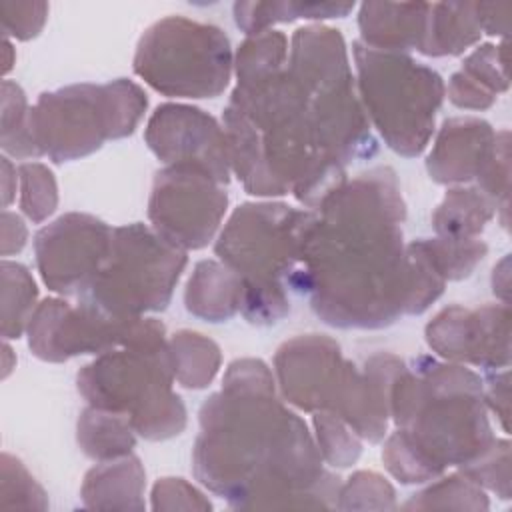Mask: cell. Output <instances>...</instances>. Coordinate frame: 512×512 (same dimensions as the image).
Returning <instances> with one entry per match:
<instances>
[{
	"label": "cell",
	"mask_w": 512,
	"mask_h": 512,
	"mask_svg": "<svg viewBox=\"0 0 512 512\" xmlns=\"http://www.w3.org/2000/svg\"><path fill=\"white\" fill-rule=\"evenodd\" d=\"M406 206L396 174L378 166L326 194L312 210L290 290L338 328H384L422 314L446 280L418 242L404 246Z\"/></svg>",
	"instance_id": "6da1fadb"
},
{
	"label": "cell",
	"mask_w": 512,
	"mask_h": 512,
	"mask_svg": "<svg viewBox=\"0 0 512 512\" xmlns=\"http://www.w3.org/2000/svg\"><path fill=\"white\" fill-rule=\"evenodd\" d=\"M192 464L196 478L232 508H336L342 486L256 358L234 360L222 390L200 406Z\"/></svg>",
	"instance_id": "7a4b0ae2"
},
{
	"label": "cell",
	"mask_w": 512,
	"mask_h": 512,
	"mask_svg": "<svg viewBox=\"0 0 512 512\" xmlns=\"http://www.w3.org/2000/svg\"><path fill=\"white\" fill-rule=\"evenodd\" d=\"M396 430L440 476L464 466L496 440L486 416L482 380L460 364L420 356L402 366L390 386Z\"/></svg>",
	"instance_id": "3957f363"
},
{
	"label": "cell",
	"mask_w": 512,
	"mask_h": 512,
	"mask_svg": "<svg viewBox=\"0 0 512 512\" xmlns=\"http://www.w3.org/2000/svg\"><path fill=\"white\" fill-rule=\"evenodd\" d=\"M312 210L282 202H246L228 218L216 256L242 280L240 312L252 324H274L290 310L288 290L298 268Z\"/></svg>",
	"instance_id": "277c9868"
},
{
	"label": "cell",
	"mask_w": 512,
	"mask_h": 512,
	"mask_svg": "<svg viewBox=\"0 0 512 512\" xmlns=\"http://www.w3.org/2000/svg\"><path fill=\"white\" fill-rule=\"evenodd\" d=\"M168 342L158 346H122L102 352L78 376V392L94 408L122 414L146 440L178 436L186 426V408L174 382Z\"/></svg>",
	"instance_id": "5b68a950"
},
{
	"label": "cell",
	"mask_w": 512,
	"mask_h": 512,
	"mask_svg": "<svg viewBox=\"0 0 512 512\" xmlns=\"http://www.w3.org/2000/svg\"><path fill=\"white\" fill-rule=\"evenodd\" d=\"M146 106L142 88L126 78L44 92L30 108L34 146L56 164L88 156L106 140L130 136Z\"/></svg>",
	"instance_id": "8992f818"
},
{
	"label": "cell",
	"mask_w": 512,
	"mask_h": 512,
	"mask_svg": "<svg viewBox=\"0 0 512 512\" xmlns=\"http://www.w3.org/2000/svg\"><path fill=\"white\" fill-rule=\"evenodd\" d=\"M366 116L396 154L412 158L428 146L446 94L440 74L404 52L352 44Z\"/></svg>",
	"instance_id": "52a82bcc"
},
{
	"label": "cell",
	"mask_w": 512,
	"mask_h": 512,
	"mask_svg": "<svg viewBox=\"0 0 512 512\" xmlns=\"http://www.w3.org/2000/svg\"><path fill=\"white\" fill-rule=\"evenodd\" d=\"M288 70L302 82L326 144L344 166L376 152L368 116L354 92L346 44L340 30L304 26L292 34Z\"/></svg>",
	"instance_id": "ba28073f"
},
{
	"label": "cell",
	"mask_w": 512,
	"mask_h": 512,
	"mask_svg": "<svg viewBox=\"0 0 512 512\" xmlns=\"http://www.w3.org/2000/svg\"><path fill=\"white\" fill-rule=\"evenodd\" d=\"M186 266V250L134 222L112 230L106 262L78 302L118 320L164 310Z\"/></svg>",
	"instance_id": "9c48e42d"
},
{
	"label": "cell",
	"mask_w": 512,
	"mask_h": 512,
	"mask_svg": "<svg viewBox=\"0 0 512 512\" xmlns=\"http://www.w3.org/2000/svg\"><path fill=\"white\" fill-rule=\"evenodd\" d=\"M232 66L228 36L214 24L184 16L154 22L134 54V72L154 90L176 98L220 96Z\"/></svg>",
	"instance_id": "30bf717a"
},
{
	"label": "cell",
	"mask_w": 512,
	"mask_h": 512,
	"mask_svg": "<svg viewBox=\"0 0 512 512\" xmlns=\"http://www.w3.org/2000/svg\"><path fill=\"white\" fill-rule=\"evenodd\" d=\"M28 346L40 360L66 362L80 354H102L122 346L166 344L164 324L156 318H110L84 302L42 300L28 322Z\"/></svg>",
	"instance_id": "8fae6325"
},
{
	"label": "cell",
	"mask_w": 512,
	"mask_h": 512,
	"mask_svg": "<svg viewBox=\"0 0 512 512\" xmlns=\"http://www.w3.org/2000/svg\"><path fill=\"white\" fill-rule=\"evenodd\" d=\"M228 194L206 170L170 164L156 172L148 200L152 228L182 250H200L226 214Z\"/></svg>",
	"instance_id": "7c38bea8"
},
{
	"label": "cell",
	"mask_w": 512,
	"mask_h": 512,
	"mask_svg": "<svg viewBox=\"0 0 512 512\" xmlns=\"http://www.w3.org/2000/svg\"><path fill=\"white\" fill-rule=\"evenodd\" d=\"M112 226L80 212H70L40 228L34 236L36 264L44 284L62 296L80 298L106 262Z\"/></svg>",
	"instance_id": "4fadbf2b"
},
{
	"label": "cell",
	"mask_w": 512,
	"mask_h": 512,
	"mask_svg": "<svg viewBox=\"0 0 512 512\" xmlns=\"http://www.w3.org/2000/svg\"><path fill=\"white\" fill-rule=\"evenodd\" d=\"M148 148L164 164H192L218 184L230 180V150L224 128L204 110L186 104H162L144 132Z\"/></svg>",
	"instance_id": "5bb4252c"
},
{
	"label": "cell",
	"mask_w": 512,
	"mask_h": 512,
	"mask_svg": "<svg viewBox=\"0 0 512 512\" xmlns=\"http://www.w3.org/2000/svg\"><path fill=\"white\" fill-rule=\"evenodd\" d=\"M426 342L442 358L484 370L510 364V308L486 304L470 310L448 306L426 324Z\"/></svg>",
	"instance_id": "9a60e30c"
},
{
	"label": "cell",
	"mask_w": 512,
	"mask_h": 512,
	"mask_svg": "<svg viewBox=\"0 0 512 512\" xmlns=\"http://www.w3.org/2000/svg\"><path fill=\"white\" fill-rule=\"evenodd\" d=\"M352 362L324 334L296 336L284 342L274 358L284 398L306 412H332Z\"/></svg>",
	"instance_id": "2e32d148"
},
{
	"label": "cell",
	"mask_w": 512,
	"mask_h": 512,
	"mask_svg": "<svg viewBox=\"0 0 512 512\" xmlns=\"http://www.w3.org/2000/svg\"><path fill=\"white\" fill-rule=\"evenodd\" d=\"M500 132L480 118L444 120L428 154L426 170L438 184H462L480 180L496 156Z\"/></svg>",
	"instance_id": "e0dca14e"
},
{
	"label": "cell",
	"mask_w": 512,
	"mask_h": 512,
	"mask_svg": "<svg viewBox=\"0 0 512 512\" xmlns=\"http://www.w3.org/2000/svg\"><path fill=\"white\" fill-rule=\"evenodd\" d=\"M428 4L424 2H364L358 12L362 44L374 50H418L424 38Z\"/></svg>",
	"instance_id": "ac0fdd59"
},
{
	"label": "cell",
	"mask_w": 512,
	"mask_h": 512,
	"mask_svg": "<svg viewBox=\"0 0 512 512\" xmlns=\"http://www.w3.org/2000/svg\"><path fill=\"white\" fill-rule=\"evenodd\" d=\"M144 480L140 458L126 454L90 468L80 496L86 508L144 510Z\"/></svg>",
	"instance_id": "d6986e66"
},
{
	"label": "cell",
	"mask_w": 512,
	"mask_h": 512,
	"mask_svg": "<svg viewBox=\"0 0 512 512\" xmlns=\"http://www.w3.org/2000/svg\"><path fill=\"white\" fill-rule=\"evenodd\" d=\"M244 298V286L240 276L216 260H202L196 264L186 292V310L208 322H224L232 318Z\"/></svg>",
	"instance_id": "ffe728a7"
},
{
	"label": "cell",
	"mask_w": 512,
	"mask_h": 512,
	"mask_svg": "<svg viewBox=\"0 0 512 512\" xmlns=\"http://www.w3.org/2000/svg\"><path fill=\"white\" fill-rule=\"evenodd\" d=\"M480 36L476 2H434L428 4L424 38L418 52L426 56H458L476 44Z\"/></svg>",
	"instance_id": "44dd1931"
},
{
	"label": "cell",
	"mask_w": 512,
	"mask_h": 512,
	"mask_svg": "<svg viewBox=\"0 0 512 512\" xmlns=\"http://www.w3.org/2000/svg\"><path fill=\"white\" fill-rule=\"evenodd\" d=\"M498 214L496 202L476 188H452L432 214L438 236L476 238L484 226Z\"/></svg>",
	"instance_id": "7402d4cb"
},
{
	"label": "cell",
	"mask_w": 512,
	"mask_h": 512,
	"mask_svg": "<svg viewBox=\"0 0 512 512\" xmlns=\"http://www.w3.org/2000/svg\"><path fill=\"white\" fill-rule=\"evenodd\" d=\"M78 446L98 462L122 458L132 452L136 438L130 420L122 414L88 406L78 418Z\"/></svg>",
	"instance_id": "603a6c76"
},
{
	"label": "cell",
	"mask_w": 512,
	"mask_h": 512,
	"mask_svg": "<svg viewBox=\"0 0 512 512\" xmlns=\"http://www.w3.org/2000/svg\"><path fill=\"white\" fill-rule=\"evenodd\" d=\"M174 378L188 390L206 388L220 368V348L214 340L192 330H180L168 340Z\"/></svg>",
	"instance_id": "cb8c5ba5"
},
{
	"label": "cell",
	"mask_w": 512,
	"mask_h": 512,
	"mask_svg": "<svg viewBox=\"0 0 512 512\" xmlns=\"http://www.w3.org/2000/svg\"><path fill=\"white\" fill-rule=\"evenodd\" d=\"M354 4L342 2H236L234 20L248 36L268 30L276 22H292L298 18H342L352 12Z\"/></svg>",
	"instance_id": "d4e9b609"
},
{
	"label": "cell",
	"mask_w": 512,
	"mask_h": 512,
	"mask_svg": "<svg viewBox=\"0 0 512 512\" xmlns=\"http://www.w3.org/2000/svg\"><path fill=\"white\" fill-rule=\"evenodd\" d=\"M38 288L24 264L2 262V336L20 338L36 310Z\"/></svg>",
	"instance_id": "484cf974"
},
{
	"label": "cell",
	"mask_w": 512,
	"mask_h": 512,
	"mask_svg": "<svg viewBox=\"0 0 512 512\" xmlns=\"http://www.w3.org/2000/svg\"><path fill=\"white\" fill-rule=\"evenodd\" d=\"M288 64V38L278 30H264L250 34L238 48L234 70L238 82L254 80Z\"/></svg>",
	"instance_id": "4316f807"
},
{
	"label": "cell",
	"mask_w": 512,
	"mask_h": 512,
	"mask_svg": "<svg viewBox=\"0 0 512 512\" xmlns=\"http://www.w3.org/2000/svg\"><path fill=\"white\" fill-rule=\"evenodd\" d=\"M420 248L444 280H462L472 274L478 262L488 252V246L478 238H420Z\"/></svg>",
	"instance_id": "83f0119b"
},
{
	"label": "cell",
	"mask_w": 512,
	"mask_h": 512,
	"mask_svg": "<svg viewBox=\"0 0 512 512\" xmlns=\"http://www.w3.org/2000/svg\"><path fill=\"white\" fill-rule=\"evenodd\" d=\"M2 150L14 158H38L34 138L30 132V106L24 90L12 82L2 80Z\"/></svg>",
	"instance_id": "f1b7e54d"
},
{
	"label": "cell",
	"mask_w": 512,
	"mask_h": 512,
	"mask_svg": "<svg viewBox=\"0 0 512 512\" xmlns=\"http://www.w3.org/2000/svg\"><path fill=\"white\" fill-rule=\"evenodd\" d=\"M490 506L484 488L472 482L464 474H452L440 482L430 484L422 492L410 496L402 504L406 510H428V508H456V510H486Z\"/></svg>",
	"instance_id": "f546056e"
},
{
	"label": "cell",
	"mask_w": 512,
	"mask_h": 512,
	"mask_svg": "<svg viewBox=\"0 0 512 512\" xmlns=\"http://www.w3.org/2000/svg\"><path fill=\"white\" fill-rule=\"evenodd\" d=\"M314 430L322 460L338 468H346L358 460L362 452L358 434L340 416L326 410L314 412Z\"/></svg>",
	"instance_id": "4dcf8cb0"
},
{
	"label": "cell",
	"mask_w": 512,
	"mask_h": 512,
	"mask_svg": "<svg viewBox=\"0 0 512 512\" xmlns=\"http://www.w3.org/2000/svg\"><path fill=\"white\" fill-rule=\"evenodd\" d=\"M20 208L32 222L46 220L58 206V188L52 170L40 162L18 166Z\"/></svg>",
	"instance_id": "1f68e13d"
},
{
	"label": "cell",
	"mask_w": 512,
	"mask_h": 512,
	"mask_svg": "<svg viewBox=\"0 0 512 512\" xmlns=\"http://www.w3.org/2000/svg\"><path fill=\"white\" fill-rule=\"evenodd\" d=\"M394 488L376 472H354L340 486L336 508L340 510H392L396 508Z\"/></svg>",
	"instance_id": "d6a6232c"
},
{
	"label": "cell",
	"mask_w": 512,
	"mask_h": 512,
	"mask_svg": "<svg viewBox=\"0 0 512 512\" xmlns=\"http://www.w3.org/2000/svg\"><path fill=\"white\" fill-rule=\"evenodd\" d=\"M0 508H28V510L48 508V498L42 486L32 478L26 466L10 454H2Z\"/></svg>",
	"instance_id": "836d02e7"
},
{
	"label": "cell",
	"mask_w": 512,
	"mask_h": 512,
	"mask_svg": "<svg viewBox=\"0 0 512 512\" xmlns=\"http://www.w3.org/2000/svg\"><path fill=\"white\" fill-rule=\"evenodd\" d=\"M462 474L480 488L496 492L502 500L510 498V442L494 440L478 458L460 466Z\"/></svg>",
	"instance_id": "e575fe53"
},
{
	"label": "cell",
	"mask_w": 512,
	"mask_h": 512,
	"mask_svg": "<svg viewBox=\"0 0 512 512\" xmlns=\"http://www.w3.org/2000/svg\"><path fill=\"white\" fill-rule=\"evenodd\" d=\"M508 58H506V40L500 46L482 44L470 52L460 72H464L470 80H474L484 90L498 96L508 90Z\"/></svg>",
	"instance_id": "d590c367"
},
{
	"label": "cell",
	"mask_w": 512,
	"mask_h": 512,
	"mask_svg": "<svg viewBox=\"0 0 512 512\" xmlns=\"http://www.w3.org/2000/svg\"><path fill=\"white\" fill-rule=\"evenodd\" d=\"M0 20L4 36H14L18 40H30L42 30L48 4L44 2H0Z\"/></svg>",
	"instance_id": "8d00e7d4"
},
{
	"label": "cell",
	"mask_w": 512,
	"mask_h": 512,
	"mask_svg": "<svg viewBox=\"0 0 512 512\" xmlns=\"http://www.w3.org/2000/svg\"><path fill=\"white\" fill-rule=\"evenodd\" d=\"M154 510H210L212 504L184 478H160L152 488Z\"/></svg>",
	"instance_id": "74e56055"
},
{
	"label": "cell",
	"mask_w": 512,
	"mask_h": 512,
	"mask_svg": "<svg viewBox=\"0 0 512 512\" xmlns=\"http://www.w3.org/2000/svg\"><path fill=\"white\" fill-rule=\"evenodd\" d=\"M448 98L454 106L466 110H486L496 102V96L474 80H470L464 72H454L448 82Z\"/></svg>",
	"instance_id": "f35d334b"
},
{
	"label": "cell",
	"mask_w": 512,
	"mask_h": 512,
	"mask_svg": "<svg viewBox=\"0 0 512 512\" xmlns=\"http://www.w3.org/2000/svg\"><path fill=\"white\" fill-rule=\"evenodd\" d=\"M510 374L508 368L488 370L486 380L482 382L484 404L498 416L502 430L508 434V416H510Z\"/></svg>",
	"instance_id": "ab89813d"
},
{
	"label": "cell",
	"mask_w": 512,
	"mask_h": 512,
	"mask_svg": "<svg viewBox=\"0 0 512 512\" xmlns=\"http://www.w3.org/2000/svg\"><path fill=\"white\" fill-rule=\"evenodd\" d=\"M508 14L510 4L504 2H476V16L482 28V34L506 36L508 32Z\"/></svg>",
	"instance_id": "60d3db41"
},
{
	"label": "cell",
	"mask_w": 512,
	"mask_h": 512,
	"mask_svg": "<svg viewBox=\"0 0 512 512\" xmlns=\"http://www.w3.org/2000/svg\"><path fill=\"white\" fill-rule=\"evenodd\" d=\"M28 238V230L24 220L10 212V210H2V256H10V254H18Z\"/></svg>",
	"instance_id": "b9f144b4"
},
{
	"label": "cell",
	"mask_w": 512,
	"mask_h": 512,
	"mask_svg": "<svg viewBox=\"0 0 512 512\" xmlns=\"http://www.w3.org/2000/svg\"><path fill=\"white\" fill-rule=\"evenodd\" d=\"M16 192V168L10 164L6 156H2V204L8 208V204L14 200Z\"/></svg>",
	"instance_id": "7bdbcfd3"
},
{
	"label": "cell",
	"mask_w": 512,
	"mask_h": 512,
	"mask_svg": "<svg viewBox=\"0 0 512 512\" xmlns=\"http://www.w3.org/2000/svg\"><path fill=\"white\" fill-rule=\"evenodd\" d=\"M508 256H504L500 260L498 266H494V274H492V288L494 294H498L502 298V304L508 302Z\"/></svg>",
	"instance_id": "ee69618b"
},
{
	"label": "cell",
	"mask_w": 512,
	"mask_h": 512,
	"mask_svg": "<svg viewBox=\"0 0 512 512\" xmlns=\"http://www.w3.org/2000/svg\"><path fill=\"white\" fill-rule=\"evenodd\" d=\"M4 52H6V58H4V66H2V70H4V72H8V70L12 68V46H10V42H8V40H4Z\"/></svg>",
	"instance_id": "f6af8a7d"
}]
</instances>
